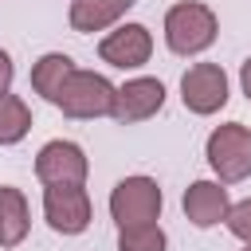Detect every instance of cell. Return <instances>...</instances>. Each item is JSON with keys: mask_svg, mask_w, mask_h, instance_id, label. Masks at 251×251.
I'll list each match as a JSON object with an SVG mask.
<instances>
[{"mask_svg": "<svg viewBox=\"0 0 251 251\" xmlns=\"http://www.w3.org/2000/svg\"><path fill=\"white\" fill-rule=\"evenodd\" d=\"M220 20L200 0H180L165 12V43L173 55H200L216 43Z\"/></svg>", "mask_w": 251, "mask_h": 251, "instance_id": "1", "label": "cell"}, {"mask_svg": "<svg viewBox=\"0 0 251 251\" xmlns=\"http://www.w3.org/2000/svg\"><path fill=\"white\" fill-rule=\"evenodd\" d=\"M204 157H208L212 173L220 176V184L247 180V176H251V129H247L243 122L216 126V129L208 133Z\"/></svg>", "mask_w": 251, "mask_h": 251, "instance_id": "2", "label": "cell"}, {"mask_svg": "<svg viewBox=\"0 0 251 251\" xmlns=\"http://www.w3.org/2000/svg\"><path fill=\"white\" fill-rule=\"evenodd\" d=\"M114 98H118V86L106 78V75H94V71H75L67 82H63V94H59V110L67 118H102V114H114Z\"/></svg>", "mask_w": 251, "mask_h": 251, "instance_id": "3", "label": "cell"}, {"mask_svg": "<svg viewBox=\"0 0 251 251\" xmlns=\"http://www.w3.org/2000/svg\"><path fill=\"white\" fill-rule=\"evenodd\" d=\"M110 216L118 227L133 224H153L161 216V188L153 176H126L110 192Z\"/></svg>", "mask_w": 251, "mask_h": 251, "instance_id": "4", "label": "cell"}, {"mask_svg": "<svg viewBox=\"0 0 251 251\" xmlns=\"http://www.w3.org/2000/svg\"><path fill=\"white\" fill-rule=\"evenodd\" d=\"M180 102L184 110L208 118L227 106V75L220 63H192L180 78Z\"/></svg>", "mask_w": 251, "mask_h": 251, "instance_id": "5", "label": "cell"}, {"mask_svg": "<svg viewBox=\"0 0 251 251\" xmlns=\"http://www.w3.org/2000/svg\"><path fill=\"white\" fill-rule=\"evenodd\" d=\"M43 216L59 235H78L90 227V196L82 184H47Z\"/></svg>", "mask_w": 251, "mask_h": 251, "instance_id": "6", "label": "cell"}, {"mask_svg": "<svg viewBox=\"0 0 251 251\" xmlns=\"http://www.w3.org/2000/svg\"><path fill=\"white\" fill-rule=\"evenodd\" d=\"M98 55H102V63L122 67V71L145 67L149 55H153V35H149L145 24H118L110 35H102Z\"/></svg>", "mask_w": 251, "mask_h": 251, "instance_id": "7", "label": "cell"}, {"mask_svg": "<svg viewBox=\"0 0 251 251\" xmlns=\"http://www.w3.org/2000/svg\"><path fill=\"white\" fill-rule=\"evenodd\" d=\"M86 173L90 161L75 141H47L35 157V176L43 184H82Z\"/></svg>", "mask_w": 251, "mask_h": 251, "instance_id": "8", "label": "cell"}, {"mask_svg": "<svg viewBox=\"0 0 251 251\" xmlns=\"http://www.w3.org/2000/svg\"><path fill=\"white\" fill-rule=\"evenodd\" d=\"M161 106H165L161 78H129L126 86H118V98H114V114L110 118L118 126H137V122L153 118Z\"/></svg>", "mask_w": 251, "mask_h": 251, "instance_id": "9", "label": "cell"}, {"mask_svg": "<svg viewBox=\"0 0 251 251\" xmlns=\"http://www.w3.org/2000/svg\"><path fill=\"white\" fill-rule=\"evenodd\" d=\"M180 204H184L188 224H196V227H212V224L227 220V212H231L227 188L216 184V180H192V184L184 188V200H180Z\"/></svg>", "mask_w": 251, "mask_h": 251, "instance_id": "10", "label": "cell"}, {"mask_svg": "<svg viewBox=\"0 0 251 251\" xmlns=\"http://www.w3.org/2000/svg\"><path fill=\"white\" fill-rule=\"evenodd\" d=\"M137 0H71V27L90 35L102 27H114Z\"/></svg>", "mask_w": 251, "mask_h": 251, "instance_id": "11", "label": "cell"}, {"mask_svg": "<svg viewBox=\"0 0 251 251\" xmlns=\"http://www.w3.org/2000/svg\"><path fill=\"white\" fill-rule=\"evenodd\" d=\"M31 216H27V200L20 188L0 184V247H20L27 239Z\"/></svg>", "mask_w": 251, "mask_h": 251, "instance_id": "12", "label": "cell"}, {"mask_svg": "<svg viewBox=\"0 0 251 251\" xmlns=\"http://www.w3.org/2000/svg\"><path fill=\"white\" fill-rule=\"evenodd\" d=\"M78 67H75V59L71 55H63V51H51V55H43L35 67H31V90L35 94H43L51 106L59 102V94H63V82L75 75Z\"/></svg>", "mask_w": 251, "mask_h": 251, "instance_id": "13", "label": "cell"}, {"mask_svg": "<svg viewBox=\"0 0 251 251\" xmlns=\"http://www.w3.org/2000/svg\"><path fill=\"white\" fill-rule=\"evenodd\" d=\"M31 129V110L24 98L16 94H0V145H16L24 141Z\"/></svg>", "mask_w": 251, "mask_h": 251, "instance_id": "14", "label": "cell"}, {"mask_svg": "<svg viewBox=\"0 0 251 251\" xmlns=\"http://www.w3.org/2000/svg\"><path fill=\"white\" fill-rule=\"evenodd\" d=\"M118 251H165V231L157 224L118 227Z\"/></svg>", "mask_w": 251, "mask_h": 251, "instance_id": "15", "label": "cell"}, {"mask_svg": "<svg viewBox=\"0 0 251 251\" xmlns=\"http://www.w3.org/2000/svg\"><path fill=\"white\" fill-rule=\"evenodd\" d=\"M227 231L235 235V239H243V243H251V200H239V204H231V212H227Z\"/></svg>", "mask_w": 251, "mask_h": 251, "instance_id": "16", "label": "cell"}, {"mask_svg": "<svg viewBox=\"0 0 251 251\" xmlns=\"http://www.w3.org/2000/svg\"><path fill=\"white\" fill-rule=\"evenodd\" d=\"M12 75H16V67H12V59H8V51H0V94H8Z\"/></svg>", "mask_w": 251, "mask_h": 251, "instance_id": "17", "label": "cell"}, {"mask_svg": "<svg viewBox=\"0 0 251 251\" xmlns=\"http://www.w3.org/2000/svg\"><path fill=\"white\" fill-rule=\"evenodd\" d=\"M239 86H243V94L251 98V55L243 59V67H239Z\"/></svg>", "mask_w": 251, "mask_h": 251, "instance_id": "18", "label": "cell"}, {"mask_svg": "<svg viewBox=\"0 0 251 251\" xmlns=\"http://www.w3.org/2000/svg\"><path fill=\"white\" fill-rule=\"evenodd\" d=\"M243 251H251V243H247V247H243Z\"/></svg>", "mask_w": 251, "mask_h": 251, "instance_id": "19", "label": "cell"}]
</instances>
